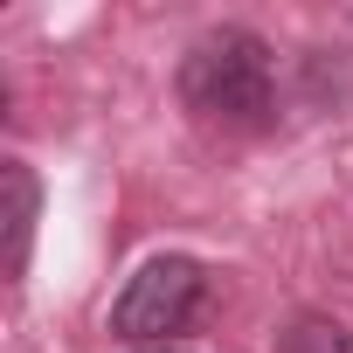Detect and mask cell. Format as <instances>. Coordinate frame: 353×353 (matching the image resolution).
I'll list each match as a JSON object with an SVG mask.
<instances>
[{
  "mask_svg": "<svg viewBox=\"0 0 353 353\" xmlns=\"http://www.w3.org/2000/svg\"><path fill=\"white\" fill-rule=\"evenodd\" d=\"M284 353H353V332L325 312H305V319L284 325Z\"/></svg>",
  "mask_w": 353,
  "mask_h": 353,
  "instance_id": "cell-4",
  "label": "cell"
},
{
  "mask_svg": "<svg viewBox=\"0 0 353 353\" xmlns=\"http://www.w3.org/2000/svg\"><path fill=\"white\" fill-rule=\"evenodd\" d=\"M0 181H8V277H21L28 270V243H35V173L21 166V159H8L0 166Z\"/></svg>",
  "mask_w": 353,
  "mask_h": 353,
  "instance_id": "cell-3",
  "label": "cell"
},
{
  "mask_svg": "<svg viewBox=\"0 0 353 353\" xmlns=\"http://www.w3.org/2000/svg\"><path fill=\"white\" fill-rule=\"evenodd\" d=\"M201 298H208V270L194 256H152L125 277V291L111 305V332L132 346H166L173 332L194 325Z\"/></svg>",
  "mask_w": 353,
  "mask_h": 353,
  "instance_id": "cell-2",
  "label": "cell"
},
{
  "mask_svg": "<svg viewBox=\"0 0 353 353\" xmlns=\"http://www.w3.org/2000/svg\"><path fill=\"white\" fill-rule=\"evenodd\" d=\"M181 104L201 125L222 132H263L277 118V77H270V49L250 28H215L188 49L181 63Z\"/></svg>",
  "mask_w": 353,
  "mask_h": 353,
  "instance_id": "cell-1",
  "label": "cell"
}]
</instances>
